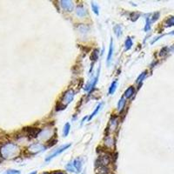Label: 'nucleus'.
<instances>
[{
    "instance_id": "obj_8",
    "label": "nucleus",
    "mask_w": 174,
    "mask_h": 174,
    "mask_svg": "<svg viewBox=\"0 0 174 174\" xmlns=\"http://www.w3.org/2000/svg\"><path fill=\"white\" fill-rule=\"evenodd\" d=\"M113 51H114V47H113V41H112V38H111V41H110L109 53H108L107 59H106L107 65H110V64H111V58H112V56H113Z\"/></svg>"
},
{
    "instance_id": "obj_27",
    "label": "nucleus",
    "mask_w": 174,
    "mask_h": 174,
    "mask_svg": "<svg viewBox=\"0 0 174 174\" xmlns=\"http://www.w3.org/2000/svg\"><path fill=\"white\" fill-rule=\"evenodd\" d=\"M3 174H20V171H18V170H7Z\"/></svg>"
},
{
    "instance_id": "obj_9",
    "label": "nucleus",
    "mask_w": 174,
    "mask_h": 174,
    "mask_svg": "<svg viewBox=\"0 0 174 174\" xmlns=\"http://www.w3.org/2000/svg\"><path fill=\"white\" fill-rule=\"evenodd\" d=\"M73 164L74 167L77 171V172H80L82 171V167H83V160L80 158H77L73 160Z\"/></svg>"
},
{
    "instance_id": "obj_2",
    "label": "nucleus",
    "mask_w": 174,
    "mask_h": 174,
    "mask_svg": "<svg viewBox=\"0 0 174 174\" xmlns=\"http://www.w3.org/2000/svg\"><path fill=\"white\" fill-rule=\"evenodd\" d=\"M74 97H75V92L72 89H70L64 93V95L61 98V101L59 103L65 106H67L73 100Z\"/></svg>"
},
{
    "instance_id": "obj_12",
    "label": "nucleus",
    "mask_w": 174,
    "mask_h": 174,
    "mask_svg": "<svg viewBox=\"0 0 174 174\" xmlns=\"http://www.w3.org/2000/svg\"><path fill=\"white\" fill-rule=\"evenodd\" d=\"M134 92H135V89H134V87L133 86H130L129 88L125 91V92H124V98H126V99H130V97H133V95H134Z\"/></svg>"
},
{
    "instance_id": "obj_26",
    "label": "nucleus",
    "mask_w": 174,
    "mask_h": 174,
    "mask_svg": "<svg viewBox=\"0 0 174 174\" xmlns=\"http://www.w3.org/2000/svg\"><path fill=\"white\" fill-rule=\"evenodd\" d=\"M146 76V71H144V72H142L139 76V77L137 78V83L139 84V83H140V82H142L143 80H144V78H145V77Z\"/></svg>"
},
{
    "instance_id": "obj_15",
    "label": "nucleus",
    "mask_w": 174,
    "mask_h": 174,
    "mask_svg": "<svg viewBox=\"0 0 174 174\" xmlns=\"http://www.w3.org/2000/svg\"><path fill=\"white\" fill-rule=\"evenodd\" d=\"M113 31H114V33L116 34V36L118 37H120L122 36V27L119 25V24H116L113 28Z\"/></svg>"
},
{
    "instance_id": "obj_10",
    "label": "nucleus",
    "mask_w": 174,
    "mask_h": 174,
    "mask_svg": "<svg viewBox=\"0 0 174 174\" xmlns=\"http://www.w3.org/2000/svg\"><path fill=\"white\" fill-rule=\"evenodd\" d=\"M117 125H118V118H117V117H112L109 123L108 130L113 132V130H115V129L117 128Z\"/></svg>"
},
{
    "instance_id": "obj_31",
    "label": "nucleus",
    "mask_w": 174,
    "mask_h": 174,
    "mask_svg": "<svg viewBox=\"0 0 174 174\" xmlns=\"http://www.w3.org/2000/svg\"><path fill=\"white\" fill-rule=\"evenodd\" d=\"M29 174H37V171H32V172H31V173H29Z\"/></svg>"
},
{
    "instance_id": "obj_17",
    "label": "nucleus",
    "mask_w": 174,
    "mask_h": 174,
    "mask_svg": "<svg viewBox=\"0 0 174 174\" xmlns=\"http://www.w3.org/2000/svg\"><path fill=\"white\" fill-rule=\"evenodd\" d=\"M124 105H125V98H124V97H122V98L119 99L118 103V110L119 111H121L123 110Z\"/></svg>"
},
{
    "instance_id": "obj_11",
    "label": "nucleus",
    "mask_w": 174,
    "mask_h": 174,
    "mask_svg": "<svg viewBox=\"0 0 174 174\" xmlns=\"http://www.w3.org/2000/svg\"><path fill=\"white\" fill-rule=\"evenodd\" d=\"M87 14V12L86 10L84 9V7L80 5L77 7V10H76V15L78 17V18H84L85 15Z\"/></svg>"
},
{
    "instance_id": "obj_1",
    "label": "nucleus",
    "mask_w": 174,
    "mask_h": 174,
    "mask_svg": "<svg viewBox=\"0 0 174 174\" xmlns=\"http://www.w3.org/2000/svg\"><path fill=\"white\" fill-rule=\"evenodd\" d=\"M19 152V148L16 144L6 143L0 148V154L4 158H12L18 156Z\"/></svg>"
},
{
    "instance_id": "obj_25",
    "label": "nucleus",
    "mask_w": 174,
    "mask_h": 174,
    "mask_svg": "<svg viewBox=\"0 0 174 174\" xmlns=\"http://www.w3.org/2000/svg\"><path fill=\"white\" fill-rule=\"evenodd\" d=\"M91 58H92V60H93V62L97 61V59L99 58V50H95L92 52V55Z\"/></svg>"
},
{
    "instance_id": "obj_16",
    "label": "nucleus",
    "mask_w": 174,
    "mask_h": 174,
    "mask_svg": "<svg viewBox=\"0 0 174 174\" xmlns=\"http://www.w3.org/2000/svg\"><path fill=\"white\" fill-rule=\"evenodd\" d=\"M117 80H114L112 83H111V86H110V88H109V94L110 95H112L114 92H115V91H116V89H117Z\"/></svg>"
},
{
    "instance_id": "obj_24",
    "label": "nucleus",
    "mask_w": 174,
    "mask_h": 174,
    "mask_svg": "<svg viewBox=\"0 0 174 174\" xmlns=\"http://www.w3.org/2000/svg\"><path fill=\"white\" fill-rule=\"evenodd\" d=\"M151 30V19L150 18H146V22H145V31H149Z\"/></svg>"
},
{
    "instance_id": "obj_14",
    "label": "nucleus",
    "mask_w": 174,
    "mask_h": 174,
    "mask_svg": "<svg viewBox=\"0 0 174 174\" xmlns=\"http://www.w3.org/2000/svg\"><path fill=\"white\" fill-rule=\"evenodd\" d=\"M105 145L107 147H109V148L112 147L113 145H114V139H113L111 136H107V137L105 139Z\"/></svg>"
},
{
    "instance_id": "obj_3",
    "label": "nucleus",
    "mask_w": 174,
    "mask_h": 174,
    "mask_svg": "<svg viewBox=\"0 0 174 174\" xmlns=\"http://www.w3.org/2000/svg\"><path fill=\"white\" fill-rule=\"evenodd\" d=\"M71 144H67V145H62V146H60L59 148H58L54 152H52V154H50L46 158V162H49L50 160H52V158H54L55 157H57L58 155H59L60 153H62L63 152H65L66 149H68L70 146H71Z\"/></svg>"
},
{
    "instance_id": "obj_32",
    "label": "nucleus",
    "mask_w": 174,
    "mask_h": 174,
    "mask_svg": "<svg viewBox=\"0 0 174 174\" xmlns=\"http://www.w3.org/2000/svg\"><path fill=\"white\" fill-rule=\"evenodd\" d=\"M82 174H86V173H85V172H83V173H82Z\"/></svg>"
},
{
    "instance_id": "obj_30",
    "label": "nucleus",
    "mask_w": 174,
    "mask_h": 174,
    "mask_svg": "<svg viewBox=\"0 0 174 174\" xmlns=\"http://www.w3.org/2000/svg\"><path fill=\"white\" fill-rule=\"evenodd\" d=\"M51 174H65V173L62 172V171H53V172H52Z\"/></svg>"
},
{
    "instance_id": "obj_33",
    "label": "nucleus",
    "mask_w": 174,
    "mask_h": 174,
    "mask_svg": "<svg viewBox=\"0 0 174 174\" xmlns=\"http://www.w3.org/2000/svg\"><path fill=\"white\" fill-rule=\"evenodd\" d=\"M43 174H48V173H43Z\"/></svg>"
},
{
    "instance_id": "obj_22",
    "label": "nucleus",
    "mask_w": 174,
    "mask_h": 174,
    "mask_svg": "<svg viewBox=\"0 0 174 174\" xmlns=\"http://www.w3.org/2000/svg\"><path fill=\"white\" fill-rule=\"evenodd\" d=\"M102 105H103V103H100L99 105H98V106L96 107V109L94 110V111H93V112L91 114V116L89 117V120H91V119H92V118H93V117H94V116H95V115L98 113V111L100 110V108H101V106H102Z\"/></svg>"
},
{
    "instance_id": "obj_21",
    "label": "nucleus",
    "mask_w": 174,
    "mask_h": 174,
    "mask_svg": "<svg viewBox=\"0 0 174 174\" xmlns=\"http://www.w3.org/2000/svg\"><path fill=\"white\" fill-rule=\"evenodd\" d=\"M90 28L87 26V25H84V24H81L78 26V31L81 32V33H85L87 31H89Z\"/></svg>"
},
{
    "instance_id": "obj_4",
    "label": "nucleus",
    "mask_w": 174,
    "mask_h": 174,
    "mask_svg": "<svg viewBox=\"0 0 174 174\" xmlns=\"http://www.w3.org/2000/svg\"><path fill=\"white\" fill-rule=\"evenodd\" d=\"M46 149V146H43L42 144H39V143L31 144V145L29 146V148H28L29 152H31V153H38V152H40L45 151Z\"/></svg>"
},
{
    "instance_id": "obj_5",
    "label": "nucleus",
    "mask_w": 174,
    "mask_h": 174,
    "mask_svg": "<svg viewBox=\"0 0 174 174\" xmlns=\"http://www.w3.org/2000/svg\"><path fill=\"white\" fill-rule=\"evenodd\" d=\"M24 130L26 133V134L31 137V138H37L39 133H41V130L38 128H32V127H28V128H24Z\"/></svg>"
},
{
    "instance_id": "obj_20",
    "label": "nucleus",
    "mask_w": 174,
    "mask_h": 174,
    "mask_svg": "<svg viewBox=\"0 0 174 174\" xmlns=\"http://www.w3.org/2000/svg\"><path fill=\"white\" fill-rule=\"evenodd\" d=\"M164 24L166 27H170V26H173L174 25V17H171L169 18H167L164 22Z\"/></svg>"
},
{
    "instance_id": "obj_13",
    "label": "nucleus",
    "mask_w": 174,
    "mask_h": 174,
    "mask_svg": "<svg viewBox=\"0 0 174 174\" xmlns=\"http://www.w3.org/2000/svg\"><path fill=\"white\" fill-rule=\"evenodd\" d=\"M133 42L132 38H130V37H128L126 38L125 42H124V49H125V51H129L130 48L133 47Z\"/></svg>"
},
{
    "instance_id": "obj_6",
    "label": "nucleus",
    "mask_w": 174,
    "mask_h": 174,
    "mask_svg": "<svg viewBox=\"0 0 174 174\" xmlns=\"http://www.w3.org/2000/svg\"><path fill=\"white\" fill-rule=\"evenodd\" d=\"M60 5L63 8V10L66 11V12H72L74 9V4L72 1H68V0H63V1H60Z\"/></svg>"
},
{
    "instance_id": "obj_18",
    "label": "nucleus",
    "mask_w": 174,
    "mask_h": 174,
    "mask_svg": "<svg viewBox=\"0 0 174 174\" xmlns=\"http://www.w3.org/2000/svg\"><path fill=\"white\" fill-rule=\"evenodd\" d=\"M70 129H71V125L69 123H66L64 126V129H63V136L64 137H67L69 133H70Z\"/></svg>"
},
{
    "instance_id": "obj_7",
    "label": "nucleus",
    "mask_w": 174,
    "mask_h": 174,
    "mask_svg": "<svg viewBox=\"0 0 174 174\" xmlns=\"http://www.w3.org/2000/svg\"><path fill=\"white\" fill-rule=\"evenodd\" d=\"M39 139L46 140L50 137L52 138V129H43V130H41V133L37 136Z\"/></svg>"
},
{
    "instance_id": "obj_23",
    "label": "nucleus",
    "mask_w": 174,
    "mask_h": 174,
    "mask_svg": "<svg viewBox=\"0 0 174 174\" xmlns=\"http://www.w3.org/2000/svg\"><path fill=\"white\" fill-rule=\"evenodd\" d=\"M92 11H93V12L96 14V15H99V5L96 4V3H94V2H92Z\"/></svg>"
},
{
    "instance_id": "obj_29",
    "label": "nucleus",
    "mask_w": 174,
    "mask_h": 174,
    "mask_svg": "<svg viewBox=\"0 0 174 174\" xmlns=\"http://www.w3.org/2000/svg\"><path fill=\"white\" fill-rule=\"evenodd\" d=\"M50 142H51V143L49 144V146H52V145H56V143L58 142V139H53V140H51Z\"/></svg>"
},
{
    "instance_id": "obj_19",
    "label": "nucleus",
    "mask_w": 174,
    "mask_h": 174,
    "mask_svg": "<svg viewBox=\"0 0 174 174\" xmlns=\"http://www.w3.org/2000/svg\"><path fill=\"white\" fill-rule=\"evenodd\" d=\"M65 168H66V170H67L68 171L77 173V171H76V169H75V167H74V164H73V161H71V162L68 163Z\"/></svg>"
},
{
    "instance_id": "obj_28",
    "label": "nucleus",
    "mask_w": 174,
    "mask_h": 174,
    "mask_svg": "<svg viewBox=\"0 0 174 174\" xmlns=\"http://www.w3.org/2000/svg\"><path fill=\"white\" fill-rule=\"evenodd\" d=\"M158 18H159V12H156V13H154L153 18H152V22H154V21L158 20Z\"/></svg>"
}]
</instances>
